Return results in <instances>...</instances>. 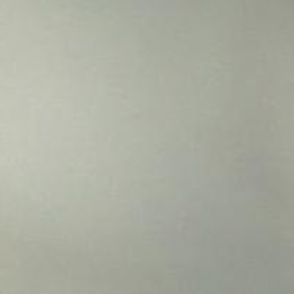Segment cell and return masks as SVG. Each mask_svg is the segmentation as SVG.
<instances>
[{
	"label": "cell",
	"instance_id": "obj_1",
	"mask_svg": "<svg viewBox=\"0 0 294 294\" xmlns=\"http://www.w3.org/2000/svg\"><path fill=\"white\" fill-rule=\"evenodd\" d=\"M30 60H32V62H35V60H33V59H32V58H30ZM35 63H36V65H37V66H40V65H39V63H37V62H35ZM42 68H43V66H42ZM43 69H44V68H43ZM44 70H46V69H44ZM46 72H49V70H46ZM49 73H50V72H49ZM50 75H52V73H50ZM53 78H56V76H53Z\"/></svg>",
	"mask_w": 294,
	"mask_h": 294
}]
</instances>
